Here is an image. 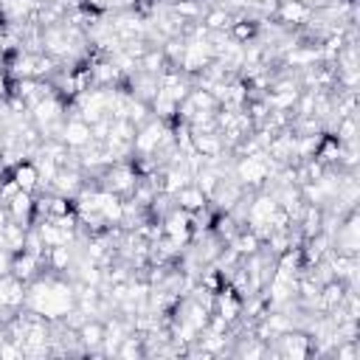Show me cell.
<instances>
[{
    "label": "cell",
    "mask_w": 360,
    "mask_h": 360,
    "mask_svg": "<svg viewBox=\"0 0 360 360\" xmlns=\"http://www.w3.org/2000/svg\"><path fill=\"white\" fill-rule=\"evenodd\" d=\"M73 307H76V290H73V281L65 276L45 270L25 284V309L48 321H62Z\"/></svg>",
    "instance_id": "1"
},
{
    "label": "cell",
    "mask_w": 360,
    "mask_h": 360,
    "mask_svg": "<svg viewBox=\"0 0 360 360\" xmlns=\"http://www.w3.org/2000/svg\"><path fill=\"white\" fill-rule=\"evenodd\" d=\"M276 160L262 149V152H253V155H242V158H233V177L242 183L245 191H262L264 183L270 180V174L276 172Z\"/></svg>",
    "instance_id": "2"
},
{
    "label": "cell",
    "mask_w": 360,
    "mask_h": 360,
    "mask_svg": "<svg viewBox=\"0 0 360 360\" xmlns=\"http://www.w3.org/2000/svg\"><path fill=\"white\" fill-rule=\"evenodd\" d=\"M270 352H273V357L307 360V357H312L315 343H312V338H309L304 329H287V332H281V335L270 343Z\"/></svg>",
    "instance_id": "3"
},
{
    "label": "cell",
    "mask_w": 360,
    "mask_h": 360,
    "mask_svg": "<svg viewBox=\"0 0 360 360\" xmlns=\"http://www.w3.org/2000/svg\"><path fill=\"white\" fill-rule=\"evenodd\" d=\"M332 250L360 256V208H352L332 233Z\"/></svg>",
    "instance_id": "4"
},
{
    "label": "cell",
    "mask_w": 360,
    "mask_h": 360,
    "mask_svg": "<svg viewBox=\"0 0 360 360\" xmlns=\"http://www.w3.org/2000/svg\"><path fill=\"white\" fill-rule=\"evenodd\" d=\"M160 225H163V236H166L169 242H174L180 250L191 242V214L183 211L180 205H172V208L163 214Z\"/></svg>",
    "instance_id": "5"
},
{
    "label": "cell",
    "mask_w": 360,
    "mask_h": 360,
    "mask_svg": "<svg viewBox=\"0 0 360 360\" xmlns=\"http://www.w3.org/2000/svg\"><path fill=\"white\" fill-rule=\"evenodd\" d=\"M166 132V121L160 118H149L143 121L138 129H135V138H132V158H143V155H155L158 146H160V138Z\"/></svg>",
    "instance_id": "6"
},
{
    "label": "cell",
    "mask_w": 360,
    "mask_h": 360,
    "mask_svg": "<svg viewBox=\"0 0 360 360\" xmlns=\"http://www.w3.org/2000/svg\"><path fill=\"white\" fill-rule=\"evenodd\" d=\"M211 59H214V48H211V42H208V37H202V39H186V51H183L177 68H180L186 76H197Z\"/></svg>",
    "instance_id": "7"
},
{
    "label": "cell",
    "mask_w": 360,
    "mask_h": 360,
    "mask_svg": "<svg viewBox=\"0 0 360 360\" xmlns=\"http://www.w3.org/2000/svg\"><path fill=\"white\" fill-rule=\"evenodd\" d=\"M312 17V8L304 0H278L273 8V20L290 31H301Z\"/></svg>",
    "instance_id": "8"
},
{
    "label": "cell",
    "mask_w": 360,
    "mask_h": 360,
    "mask_svg": "<svg viewBox=\"0 0 360 360\" xmlns=\"http://www.w3.org/2000/svg\"><path fill=\"white\" fill-rule=\"evenodd\" d=\"M59 141L70 149V152H79L82 146H87L93 141V132H90V124L84 118H79L76 112L68 110L65 115V124H62V132H59Z\"/></svg>",
    "instance_id": "9"
},
{
    "label": "cell",
    "mask_w": 360,
    "mask_h": 360,
    "mask_svg": "<svg viewBox=\"0 0 360 360\" xmlns=\"http://www.w3.org/2000/svg\"><path fill=\"white\" fill-rule=\"evenodd\" d=\"M82 188H84V172H82V166H62V169H56L48 191L62 194L68 200H76V194Z\"/></svg>",
    "instance_id": "10"
},
{
    "label": "cell",
    "mask_w": 360,
    "mask_h": 360,
    "mask_svg": "<svg viewBox=\"0 0 360 360\" xmlns=\"http://www.w3.org/2000/svg\"><path fill=\"white\" fill-rule=\"evenodd\" d=\"M76 338L84 349V357H101V340H104V318L90 315L79 329Z\"/></svg>",
    "instance_id": "11"
},
{
    "label": "cell",
    "mask_w": 360,
    "mask_h": 360,
    "mask_svg": "<svg viewBox=\"0 0 360 360\" xmlns=\"http://www.w3.org/2000/svg\"><path fill=\"white\" fill-rule=\"evenodd\" d=\"M14 278H20V281H34L39 273H45V264H42V256H37V253H28V250H20V253H14L11 256V270H8Z\"/></svg>",
    "instance_id": "12"
},
{
    "label": "cell",
    "mask_w": 360,
    "mask_h": 360,
    "mask_svg": "<svg viewBox=\"0 0 360 360\" xmlns=\"http://www.w3.org/2000/svg\"><path fill=\"white\" fill-rule=\"evenodd\" d=\"M6 211H8V219L20 222V225H34V194L31 191H17L8 202H6Z\"/></svg>",
    "instance_id": "13"
},
{
    "label": "cell",
    "mask_w": 360,
    "mask_h": 360,
    "mask_svg": "<svg viewBox=\"0 0 360 360\" xmlns=\"http://www.w3.org/2000/svg\"><path fill=\"white\" fill-rule=\"evenodd\" d=\"M166 68H169V59H166V53H163L160 45H149L141 53V59H138V70H143L149 76H160Z\"/></svg>",
    "instance_id": "14"
},
{
    "label": "cell",
    "mask_w": 360,
    "mask_h": 360,
    "mask_svg": "<svg viewBox=\"0 0 360 360\" xmlns=\"http://www.w3.org/2000/svg\"><path fill=\"white\" fill-rule=\"evenodd\" d=\"M8 174L14 177V183H17L22 191L37 194V188H39V174H37V163H34L31 158H28V160H22V163H17Z\"/></svg>",
    "instance_id": "15"
},
{
    "label": "cell",
    "mask_w": 360,
    "mask_h": 360,
    "mask_svg": "<svg viewBox=\"0 0 360 360\" xmlns=\"http://www.w3.org/2000/svg\"><path fill=\"white\" fill-rule=\"evenodd\" d=\"M25 231H28L25 225L8 219V222L3 225V231H0V248H6L8 253H20V250H25Z\"/></svg>",
    "instance_id": "16"
},
{
    "label": "cell",
    "mask_w": 360,
    "mask_h": 360,
    "mask_svg": "<svg viewBox=\"0 0 360 360\" xmlns=\"http://www.w3.org/2000/svg\"><path fill=\"white\" fill-rule=\"evenodd\" d=\"M174 205H180L183 211H188V214H194V211H200V208H205L208 205V197L194 186V180L188 183V186H183L177 194H174Z\"/></svg>",
    "instance_id": "17"
},
{
    "label": "cell",
    "mask_w": 360,
    "mask_h": 360,
    "mask_svg": "<svg viewBox=\"0 0 360 360\" xmlns=\"http://www.w3.org/2000/svg\"><path fill=\"white\" fill-rule=\"evenodd\" d=\"M228 248H233V250L245 259V256H253V253H259V250H262V239H259V233H256V231H250V228L245 225V228H239V231H236V236L228 242Z\"/></svg>",
    "instance_id": "18"
},
{
    "label": "cell",
    "mask_w": 360,
    "mask_h": 360,
    "mask_svg": "<svg viewBox=\"0 0 360 360\" xmlns=\"http://www.w3.org/2000/svg\"><path fill=\"white\" fill-rule=\"evenodd\" d=\"M231 20H233V14H231L228 8H222V6H217V3H211V6L202 11V17H200V22H202L208 31H228V28H231Z\"/></svg>",
    "instance_id": "19"
},
{
    "label": "cell",
    "mask_w": 360,
    "mask_h": 360,
    "mask_svg": "<svg viewBox=\"0 0 360 360\" xmlns=\"http://www.w3.org/2000/svg\"><path fill=\"white\" fill-rule=\"evenodd\" d=\"M329 135H332L340 146H346V143H357V115H343V118H338V121L332 124Z\"/></svg>",
    "instance_id": "20"
},
{
    "label": "cell",
    "mask_w": 360,
    "mask_h": 360,
    "mask_svg": "<svg viewBox=\"0 0 360 360\" xmlns=\"http://www.w3.org/2000/svg\"><path fill=\"white\" fill-rule=\"evenodd\" d=\"M115 357H124V360H135V357H146V349H143V335L141 332H129L124 340H121V346H118V352H115Z\"/></svg>",
    "instance_id": "21"
},
{
    "label": "cell",
    "mask_w": 360,
    "mask_h": 360,
    "mask_svg": "<svg viewBox=\"0 0 360 360\" xmlns=\"http://www.w3.org/2000/svg\"><path fill=\"white\" fill-rule=\"evenodd\" d=\"M329 360H360V338L338 340L329 352Z\"/></svg>",
    "instance_id": "22"
},
{
    "label": "cell",
    "mask_w": 360,
    "mask_h": 360,
    "mask_svg": "<svg viewBox=\"0 0 360 360\" xmlns=\"http://www.w3.org/2000/svg\"><path fill=\"white\" fill-rule=\"evenodd\" d=\"M11 357L22 360V357H25V352H22V346H20L14 338H6V340L0 343V360H11Z\"/></svg>",
    "instance_id": "23"
},
{
    "label": "cell",
    "mask_w": 360,
    "mask_h": 360,
    "mask_svg": "<svg viewBox=\"0 0 360 360\" xmlns=\"http://www.w3.org/2000/svg\"><path fill=\"white\" fill-rule=\"evenodd\" d=\"M8 96V76H6V70L0 68V98H6Z\"/></svg>",
    "instance_id": "24"
},
{
    "label": "cell",
    "mask_w": 360,
    "mask_h": 360,
    "mask_svg": "<svg viewBox=\"0 0 360 360\" xmlns=\"http://www.w3.org/2000/svg\"><path fill=\"white\" fill-rule=\"evenodd\" d=\"M6 338H8V326H6V321L0 318V343H3Z\"/></svg>",
    "instance_id": "25"
},
{
    "label": "cell",
    "mask_w": 360,
    "mask_h": 360,
    "mask_svg": "<svg viewBox=\"0 0 360 360\" xmlns=\"http://www.w3.org/2000/svg\"><path fill=\"white\" fill-rule=\"evenodd\" d=\"M248 3H264V6H276L278 0H248Z\"/></svg>",
    "instance_id": "26"
}]
</instances>
